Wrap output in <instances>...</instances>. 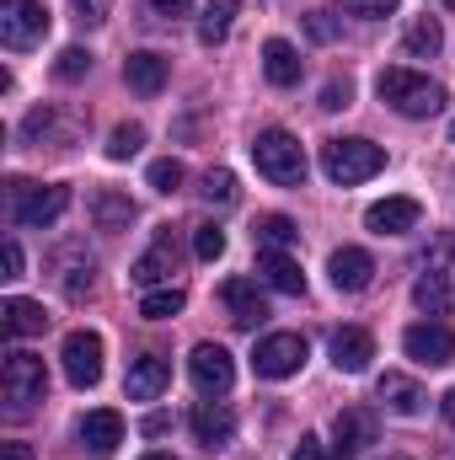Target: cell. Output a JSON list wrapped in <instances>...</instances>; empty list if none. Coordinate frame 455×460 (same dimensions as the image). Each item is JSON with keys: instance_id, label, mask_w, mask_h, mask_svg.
I'll return each instance as SVG.
<instances>
[{"instance_id": "6da1fadb", "label": "cell", "mask_w": 455, "mask_h": 460, "mask_svg": "<svg viewBox=\"0 0 455 460\" xmlns=\"http://www.w3.org/2000/svg\"><path fill=\"white\" fill-rule=\"evenodd\" d=\"M375 92H380L386 108H397L402 118H434L445 108V86L429 81V75H418V70H407V65L380 70L375 75Z\"/></svg>"}, {"instance_id": "7a4b0ae2", "label": "cell", "mask_w": 455, "mask_h": 460, "mask_svg": "<svg viewBox=\"0 0 455 460\" xmlns=\"http://www.w3.org/2000/svg\"><path fill=\"white\" fill-rule=\"evenodd\" d=\"M252 161H257V172H263L268 182H279V188H300L306 172H311V161H306V150H300V139H295L290 128H263V134L252 139Z\"/></svg>"}, {"instance_id": "3957f363", "label": "cell", "mask_w": 455, "mask_h": 460, "mask_svg": "<svg viewBox=\"0 0 455 460\" xmlns=\"http://www.w3.org/2000/svg\"><path fill=\"white\" fill-rule=\"evenodd\" d=\"M322 172H327L338 188L370 182L375 172H386V150H380L375 139H327V145H322Z\"/></svg>"}, {"instance_id": "277c9868", "label": "cell", "mask_w": 455, "mask_h": 460, "mask_svg": "<svg viewBox=\"0 0 455 460\" xmlns=\"http://www.w3.org/2000/svg\"><path fill=\"white\" fill-rule=\"evenodd\" d=\"M5 204H11V226H54L65 209H70V188H38V182H22L11 177L5 182Z\"/></svg>"}, {"instance_id": "5b68a950", "label": "cell", "mask_w": 455, "mask_h": 460, "mask_svg": "<svg viewBox=\"0 0 455 460\" xmlns=\"http://www.w3.org/2000/svg\"><path fill=\"white\" fill-rule=\"evenodd\" d=\"M43 391H49L43 358H38V353H27V348H11V353H5V369H0V396L22 412V407L43 402Z\"/></svg>"}, {"instance_id": "8992f818", "label": "cell", "mask_w": 455, "mask_h": 460, "mask_svg": "<svg viewBox=\"0 0 455 460\" xmlns=\"http://www.w3.org/2000/svg\"><path fill=\"white\" fill-rule=\"evenodd\" d=\"M306 353L311 348H306L300 332H268L252 353V369H257V380H290V375H300Z\"/></svg>"}, {"instance_id": "52a82bcc", "label": "cell", "mask_w": 455, "mask_h": 460, "mask_svg": "<svg viewBox=\"0 0 455 460\" xmlns=\"http://www.w3.org/2000/svg\"><path fill=\"white\" fill-rule=\"evenodd\" d=\"M49 32V5L43 0H0V43L5 49H32Z\"/></svg>"}, {"instance_id": "ba28073f", "label": "cell", "mask_w": 455, "mask_h": 460, "mask_svg": "<svg viewBox=\"0 0 455 460\" xmlns=\"http://www.w3.org/2000/svg\"><path fill=\"white\" fill-rule=\"evenodd\" d=\"M59 358H65V380L70 385H81V391H92L97 380H103V338L97 332H70L65 348H59Z\"/></svg>"}, {"instance_id": "9c48e42d", "label": "cell", "mask_w": 455, "mask_h": 460, "mask_svg": "<svg viewBox=\"0 0 455 460\" xmlns=\"http://www.w3.org/2000/svg\"><path fill=\"white\" fill-rule=\"evenodd\" d=\"M375 434H380V423H375L370 407H343L338 418H333V456L338 460L364 456V450L375 445Z\"/></svg>"}, {"instance_id": "30bf717a", "label": "cell", "mask_w": 455, "mask_h": 460, "mask_svg": "<svg viewBox=\"0 0 455 460\" xmlns=\"http://www.w3.org/2000/svg\"><path fill=\"white\" fill-rule=\"evenodd\" d=\"M188 375H193V385H199L204 396H226L230 380H236V358H230L220 343H199L193 358H188Z\"/></svg>"}, {"instance_id": "8fae6325", "label": "cell", "mask_w": 455, "mask_h": 460, "mask_svg": "<svg viewBox=\"0 0 455 460\" xmlns=\"http://www.w3.org/2000/svg\"><path fill=\"white\" fill-rule=\"evenodd\" d=\"M402 348H407V358L440 369V364H451L455 358V332L451 327H440V322H418V327L402 332Z\"/></svg>"}, {"instance_id": "7c38bea8", "label": "cell", "mask_w": 455, "mask_h": 460, "mask_svg": "<svg viewBox=\"0 0 455 460\" xmlns=\"http://www.w3.org/2000/svg\"><path fill=\"white\" fill-rule=\"evenodd\" d=\"M166 385H172V364H166L161 353H139V358L129 364V375H123L129 402H156Z\"/></svg>"}, {"instance_id": "4fadbf2b", "label": "cell", "mask_w": 455, "mask_h": 460, "mask_svg": "<svg viewBox=\"0 0 455 460\" xmlns=\"http://www.w3.org/2000/svg\"><path fill=\"white\" fill-rule=\"evenodd\" d=\"M172 273H177V241H172V230H161L156 246L129 268V279H134L139 289H156V284H172Z\"/></svg>"}, {"instance_id": "5bb4252c", "label": "cell", "mask_w": 455, "mask_h": 460, "mask_svg": "<svg viewBox=\"0 0 455 460\" xmlns=\"http://www.w3.org/2000/svg\"><path fill=\"white\" fill-rule=\"evenodd\" d=\"M220 300H226V311H230L236 327H257V322H268V300H263L257 279H226V284H220Z\"/></svg>"}, {"instance_id": "9a60e30c", "label": "cell", "mask_w": 455, "mask_h": 460, "mask_svg": "<svg viewBox=\"0 0 455 460\" xmlns=\"http://www.w3.org/2000/svg\"><path fill=\"white\" fill-rule=\"evenodd\" d=\"M327 273H333V284H338L343 295H359V289L375 284V257L364 246H338L333 262H327Z\"/></svg>"}, {"instance_id": "2e32d148", "label": "cell", "mask_w": 455, "mask_h": 460, "mask_svg": "<svg viewBox=\"0 0 455 460\" xmlns=\"http://www.w3.org/2000/svg\"><path fill=\"white\" fill-rule=\"evenodd\" d=\"M418 220H424L418 199H380L364 209V226L375 235H407V230H418Z\"/></svg>"}, {"instance_id": "e0dca14e", "label": "cell", "mask_w": 455, "mask_h": 460, "mask_svg": "<svg viewBox=\"0 0 455 460\" xmlns=\"http://www.w3.org/2000/svg\"><path fill=\"white\" fill-rule=\"evenodd\" d=\"M166 75H172V59H166V54H156V49H139V54H129V59H123V81H129L139 97H161Z\"/></svg>"}, {"instance_id": "ac0fdd59", "label": "cell", "mask_w": 455, "mask_h": 460, "mask_svg": "<svg viewBox=\"0 0 455 460\" xmlns=\"http://www.w3.org/2000/svg\"><path fill=\"white\" fill-rule=\"evenodd\" d=\"M81 445L92 450V456H113L118 445H123V418H118L113 407H97V412H86L81 418Z\"/></svg>"}, {"instance_id": "d6986e66", "label": "cell", "mask_w": 455, "mask_h": 460, "mask_svg": "<svg viewBox=\"0 0 455 460\" xmlns=\"http://www.w3.org/2000/svg\"><path fill=\"white\" fill-rule=\"evenodd\" d=\"M370 358H375V338L364 327H338L333 332V364H338L343 375H364Z\"/></svg>"}, {"instance_id": "ffe728a7", "label": "cell", "mask_w": 455, "mask_h": 460, "mask_svg": "<svg viewBox=\"0 0 455 460\" xmlns=\"http://www.w3.org/2000/svg\"><path fill=\"white\" fill-rule=\"evenodd\" d=\"M257 273L268 279V289L279 295H306V273L290 252H257Z\"/></svg>"}, {"instance_id": "44dd1931", "label": "cell", "mask_w": 455, "mask_h": 460, "mask_svg": "<svg viewBox=\"0 0 455 460\" xmlns=\"http://www.w3.org/2000/svg\"><path fill=\"white\" fill-rule=\"evenodd\" d=\"M193 434H199V445H210V450H220V445H230V434H236V418H230L220 402H199L193 407Z\"/></svg>"}, {"instance_id": "7402d4cb", "label": "cell", "mask_w": 455, "mask_h": 460, "mask_svg": "<svg viewBox=\"0 0 455 460\" xmlns=\"http://www.w3.org/2000/svg\"><path fill=\"white\" fill-rule=\"evenodd\" d=\"M413 305H418V311H429V316H445V311L455 305L451 273H440V268L418 273V284H413Z\"/></svg>"}, {"instance_id": "603a6c76", "label": "cell", "mask_w": 455, "mask_h": 460, "mask_svg": "<svg viewBox=\"0 0 455 460\" xmlns=\"http://www.w3.org/2000/svg\"><path fill=\"white\" fill-rule=\"evenodd\" d=\"M263 75H268L273 86H295V81H300V54H295V43L268 38V43H263Z\"/></svg>"}, {"instance_id": "cb8c5ba5", "label": "cell", "mask_w": 455, "mask_h": 460, "mask_svg": "<svg viewBox=\"0 0 455 460\" xmlns=\"http://www.w3.org/2000/svg\"><path fill=\"white\" fill-rule=\"evenodd\" d=\"M0 316H5V338H32V332L49 327V311H43L38 300H22V295H11V300L0 305Z\"/></svg>"}, {"instance_id": "d4e9b609", "label": "cell", "mask_w": 455, "mask_h": 460, "mask_svg": "<svg viewBox=\"0 0 455 460\" xmlns=\"http://www.w3.org/2000/svg\"><path fill=\"white\" fill-rule=\"evenodd\" d=\"M380 402L397 412V418H418L424 412V391H418V380H407V375H380Z\"/></svg>"}, {"instance_id": "484cf974", "label": "cell", "mask_w": 455, "mask_h": 460, "mask_svg": "<svg viewBox=\"0 0 455 460\" xmlns=\"http://www.w3.org/2000/svg\"><path fill=\"white\" fill-rule=\"evenodd\" d=\"M402 49H407L413 59H434V54L445 49V27H440V16H418V22L407 27Z\"/></svg>"}, {"instance_id": "4316f807", "label": "cell", "mask_w": 455, "mask_h": 460, "mask_svg": "<svg viewBox=\"0 0 455 460\" xmlns=\"http://www.w3.org/2000/svg\"><path fill=\"white\" fill-rule=\"evenodd\" d=\"M183 305H188V295H183L177 284H166V289H145L139 316H145V322H172V316H183Z\"/></svg>"}, {"instance_id": "83f0119b", "label": "cell", "mask_w": 455, "mask_h": 460, "mask_svg": "<svg viewBox=\"0 0 455 460\" xmlns=\"http://www.w3.org/2000/svg\"><path fill=\"white\" fill-rule=\"evenodd\" d=\"M295 241H300V230H295L290 215H263V220H257V246H263V252H290Z\"/></svg>"}, {"instance_id": "f1b7e54d", "label": "cell", "mask_w": 455, "mask_h": 460, "mask_svg": "<svg viewBox=\"0 0 455 460\" xmlns=\"http://www.w3.org/2000/svg\"><path fill=\"white\" fill-rule=\"evenodd\" d=\"M92 215H97V226L103 230H129L134 204H129L123 193H97V199H92Z\"/></svg>"}, {"instance_id": "f546056e", "label": "cell", "mask_w": 455, "mask_h": 460, "mask_svg": "<svg viewBox=\"0 0 455 460\" xmlns=\"http://www.w3.org/2000/svg\"><path fill=\"white\" fill-rule=\"evenodd\" d=\"M230 16H236V0H210V5H204V16H199V38H204L210 49H215V43H226Z\"/></svg>"}, {"instance_id": "4dcf8cb0", "label": "cell", "mask_w": 455, "mask_h": 460, "mask_svg": "<svg viewBox=\"0 0 455 460\" xmlns=\"http://www.w3.org/2000/svg\"><path fill=\"white\" fill-rule=\"evenodd\" d=\"M199 193H204V204H236V177H230L226 166H210L204 172V182H199Z\"/></svg>"}, {"instance_id": "1f68e13d", "label": "cell", "mask_w": 455, "mask_h": 460, "mask_svg": "<svg viewBox=\"0 0 455 460\" xmlns=\"http://www.w3.org/2000/svg\"><path fill=\"white\" fill-rule=\"evenodd\" d=\"M139 145H145V128H139V123H118L113 134H108V155H113V161L139 155Z\"/></svg>"}, {"instance_id": "d6a6232c", "label": "cell", "mask_w": 455, "mask_h": 460, "mask_svg": "<svg viewBox=\"0 0 455 460\" xmlns=\"http://www.w3.org/2000/svg\"><path fill=\"white\" fill-rule=\"evenodd\" d=\"M59 289H65L70 300L92 295V257H86V262H65V273H59Z\"/></svg>"}, {"instance_id": "836d02e7", "label": "cell", "mask_w": 455, "mask_h": 460, "mask_svg": "<svg viewBox=\"0 0 455 460\" xmlns=\"http://www.w3.org/2000/svg\"><path fill=\"white\" fill-rule=\"evenodd\" d=\"M183 182H188L183 161H156V166H150V188H156V193H177Z\"/></svg>"}, {"instance_id": "e575fe53", "label": "cell", "mask_w": 455, "mask_h": 460, "mask_svg": "<svg viewBox=\"0 0 455 460\" xmlns=\"http://www.w3.org/2000/svg\"><path fill=\"white\" fill-rule=\"evenodd\" d=\"M193 252H199V262L226 257V230H220V226H199V235H193Z\"/></svg>"}, {"instance_id": "d590c367", "label": "cell", "mask_w": 455, "mask_h": 460, "mask_svg": "<svg viewBox=\"0 0 455 460\" xmlns=\"http://www.w3.org/2000/svg\"><path fill=\"white\" fill-rule=\"evenodd\" d=\"M86 70H92V54H86V49H65V54L54 59V75H59V81H81Z\"/></svg>"}, {"instance_id": "8d00e7d4", "label": "cell", "mask_w": 455, "mask_h": 460, "mask_svg": "<svg viewBox=\"0 0 455 460\" xmlns=\"http://www.w3.org/2000/svg\"><path fill=\"white\" fill-rule=\"evenodd\" d=\"M338 5H343V11H353V16H370V22L397 11V0H338Z\"/></svg>"}, {"instance_id": "74e56055", "label": "cell", "mask_w": 455, "mask_h": 460, "mask_svg": "<svg viewBox=\"0 0 455 460\" xmlns=\"http://www.w3.org/2000/svg\"><path fill=\"white\" fill-rule=\"evenodd\" d=\"M306 27H311V38H317V43H333V38H338V22H333L327 11H311V22H306Z\"/></svg>"}, {"instance_id": "f35d334b", "label": "cell", "mask_w": 455, "mask_h": 460, "mask_svg": "<svg viewBox=\"0 0 455 460\" xmlns=\"http://www.w3.org/2000/svg\"><path fill=\"white\" fill-rule=\"evenodd\" d=\"M348 97H353V86H348V81H333V86L322 92V108H327V113H338V108H348Z\"/></svg>"}, {"instance_id": "ab89813d", "label": "cell", "mask_w": 455, "mask_h": 460, "mask_svg": "<svg viewBox=\"0 0 455 460\" xmlns=\"http://www.w3.org/2000/svg\"><path fill=\"white\" fill-rule=\"evenodd\" d=\"M327 456H333V450H327V445H322L317 434H306V439L295 445V456H290V460H327Z\"/></svg>"}, {"instance_id": "60d3db41", "label": "cell", "mask_w": 455, "mask_h": 460, "mask_svg": "<svg viewBox=\"0 0 455 460\" xmlns=\"http://www.w3.org/2000/svg\"><path fill=\"white\" fill-rule=\"evenodd\" d=\"M0 262H5V273H0V279H22V246H16V241H5V246H0Z\"/></svg>"}, {"instance_id": "b9f144b4", "label": "cell", "mask_w": 455, "mask_h": 460, "mask_svg": "<svg viewBox=\"0 0 455 460\" xmlns=\"http://www.w3.org/2000/svg\"><path fill=\"white\" fill-rule=\"evenodd\" d=\"M76 11H81V22H103L108 16V0H76Z\"/></svg>"}, {"instance_id": "7bdbcfd3", "label": "cell", "mask_w": 455, "mask_h": 460, "mask_svg": "<svg viewBox=\"0 0 455 460\" xmlns=\"http://www.w3.org/2000/svg\"><path fill=\"white\" fill-rule=\"evenodd\" d=\"M188 5H193V0H150V11H156V16H166V22H172V16H183Z\"/></svg>"}, {"instance_id": "ee69618b", "label": "cell", "mask_w": 455, "mask_h": 460, "mask_svg": "<svg viewBox=\"0 0 455 460\" xmlns=\"http://www.w3.org/2000/svg\"><path fill=\"white\" fill-rule=\"evenodd\" d=\"M0 456H5V460H38V456H32V445H22V439H11Z\"/></svg>"}, {"instance_id": "f6af8a7d", "label": "cell", "mask_w": 455, "mask_h": 460, "mask_svg": "<svg viewBox=\"0 0 455 460\" xmlns=\"http://www.w3.org/2000/svg\"><path fill=\"white\" fill-rule=\"evenodd\" d=\"M145 434H150V439H161V434H166V418H161V412H150V418H145Z\"/></svg>"}, {"instance_id": "bcb514c9", "label": "cell", "mask_w": 455, "mask_h": 460, "mask_svg": "<svg viewBox=\"0 0 455 460\" xmlns=\"http://www.w3.org/2000/svg\"><path fill=\"white\" fill-rule=\"evenodd\" d=\"M445 423H455V391H445Z\"/></svg>"}, {"instance_id": "7dc6e473", "label": "cell", "mask_w": 455, "mask_h": 460, "mask_svg": "<svg viewBox=\"0 0 455 460\" xmlns=\"http://www.w3.org/2000/svg\"><path fill=\"white\" fill-rule=\"evenodd\" d=\"M145 460H172V456H166V450H150V456H145Z\"/></svg>"}, {"instance_id": "c3c4849f", "label": "cell", "mask_w": 455, "mask_h": 460, "mask_svg": "<svg viewBox=\"0 0 455 460\" xmlns=\"http://www.w3.org/2000/svg\"><path fill=\"white\" fill-rule=\"evenodd\" d=\"M451 139H455V123H451Z\"/></svg>"}]
</instances>
